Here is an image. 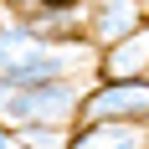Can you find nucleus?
<instances>
[{
    "mask_svg": "<svg viewBox=\"0 0 149 149\" xmlns=\"http://www.w3.org/2000/svg\"><path fill=\"white\" fill-rule=\"evenodd\" d=\"M67 52L52 41H41L26 21H5L0 26V93L21 88H46V82H67Z\"/></svg>",
    "mask_w": 149,
    "mask_h": 149,
    "instance_id": "1",
    "label": "nucleus"
},
{
    "mask_svg": "<svg viewBox=\"0 0 149 149\" xmlns=\"http://www.w3.org/2000/svg\"><path fill=\"white\" fill-rule=\"evenodd\" d=\"M82 93L72 82H46V88H21L0 93V118L15 129H62L67 118H77Z\"/></svg>",
    "mask_w": 149,
    "mask_h": 149,
    "instance_id": "2",
    "label": "nucleus"
},
{
    "mask_svg": "<svg viewBox=\"0 0 149 149\" xmlns=\"http://www.w3.org/2000/svg\"><path fill=\"white\" fill-rule=\"evenodd\" d=\"M82 129L88 123H139L149 118V82H103L93 88L77 108Z\"/></svg>",
    "mask_w": 149,
    "mask_h": 149,
    "instance_id": "3",
    "label": "nucleus"
},
{
    "mask_svg": "<svg viewBox=\"0 0 149 149\" xmlns=\"http://www.w3.org/2000/svg\"><path fill=\"white\" fill-rule=\"evenodd\" d=\"M88 21H93V41L98 46H123L134 31H144V5H134V0H103V5H93L88 10Z\"/></svg>",
    "mask_w": 149,
    "mask_h": 149,
    "instance_id": "4",
    "label": "nucleus"
},
{
    "mask_svg": "<svg viewBox=\"0 0 149 149\" xmlns=\"http://www.w3.org/2000/svg\"><path fill=\"white\" fill-rule=\"evenodd\" d=\"M103 77H108V82H144V77H149V26L134 31L123 46H113V52H108Z\"/></svg>",
    "mask_w": 149,
    "mask_h": 149,
    "instance_id": "5",
    "label": "nucleus"
},
{
    "mask_svg": "<svg viewBox=\"0 0 149 149\" xmlns=\"http://www.w3.org/2000/svg\"><path fill=\"white\" fill-rule=\"evenodd\" d=\"M67 149H144V129L139 123H88Z\"/></svg>",
    "mask_w": 149,
    "mask_h": 149,
    "instance_id": "6",
    "label": "nucleus"
},
{
    "mask_svg": "<svg viewBox=\"0 0 149 149\" xmlns=\"http://www.w3.org/2000/svg\"><path fill=\"white\" fill-rule=\"evenodd\" d=\"M21 139L36 144V149H67V134L62 129H21Z\"/></svg>",
    "mask_w": 149,
    "mask_h": 149,
    "instance_id": "7",
    "label": "nucleus"
},
{
    "mask_svg": "<svg viewBox=\"0 0 149 149\" xmlns=\"http://www.w3.org/2000/svg\"><path fill=\"white\" fill-rule=\"evenodd\" d=\"M0 149H10V134H5V123H0Z\"/></svg>",
    "mask_w": 149,
    "mask_h": 149,
    "instance_id": "8",
    "label": "nucleus"
}]
</instances>
